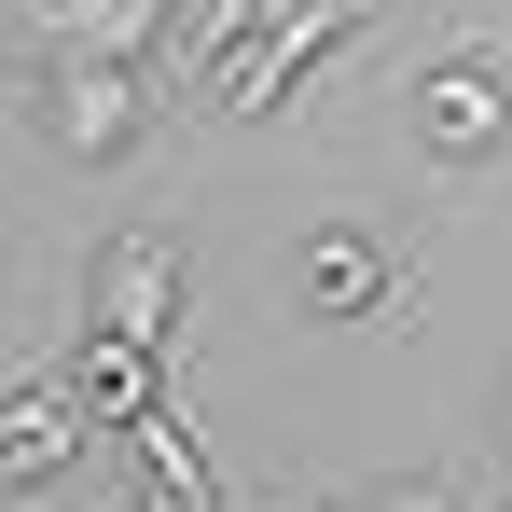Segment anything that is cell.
<instances>
[{"instance_id":"cell-1","label":"cell","mask_w":512,"mask_h":512,"mask_svg":"<svg viewBox=\"0 0 512 512\" xmlns=\"http://www.w3.org/2000/svg\"><path fill=\"white\" fill-rule=\"evenodd\" d=\"M42 139L70 153V167H125L139 139H153V84H139V56H111V42H42Z\"/></svg>"},{"instance_id":"cell-2","label":"cell","mask_w":512,"mask_h":512,"mask_svg":"<svg viewBox=\"0 0 512 512\" xmlns=\"http://www.w3.org/2000/svg\"><path fill=\"white\" fill-rule=\"evenodd\" d=\"M402 111H416V153H429V167H485V153L512 139V42H499V28L443 42L416 84H402Z\"/></svg>"},{"instance_id":"cell-3","label":"cell","mask_w":512,"mask_h":512,"mask_svg":"<svg viewBox=\"0 0 512 512\" xmlns=\"http://www.w3.org/2000/svg\"><path fill=\"white\" fill-rule=\"evenodd\" d=\"M346 42H360V0H263V14H250V42H236V56L208 70L222 125H263V111L305 84L319 56H346Z\"/></svg>"},{"instance_id":"cell-4","label":"cell","mask_w":512,"mask_h":512,"mask_svg":"<svg viewBox=\"0 0 512 512\" xmlns=\"http://www.w3.org/2000/svg\"><path fill=\"white\" fill-rule=\"evenodd\" d=\"M84 457H97V416L70 402V374H56V360L0 388V512H14V499H42V485H70Z\"/></svg>"},{"instance_id":"cell-5","label":"cell","mask_w":512,"mask_h":512,"mask_svg":"<svg viewBox=\"0 0 512 512\" xmlns=\"http://www.w3.org/2000/svg\"><path fill=\"white\" fill-rule=\"evenodd\" d=\"M180 291H194V250L153 222V236H125V250L97 263V291H84V305L111 319V333H139L153 360H167V346H180Z\"/></svg>"},{"instance_id":"cell-6","label":"cell","mask_w":512,"mask_h":512,"mask_svg":"<svg viewBox=\"0 0 512 512\" xmlns=\"http://www.w3.org/2000/svg\"><path fill=\"white\" fill-rule=\"evenodd\" d=\"M97 457L125 471V512H208V499H222V485H208V443L180 429V402H139Z\"/></svg>"},{"instance_id":"cell-7","label":"cell","mask_w":512,"mask_h":512,"mask_svg":"<svg viewBox=\"0 0 512 512\" xmlns=\"http://www.w3.org/2000/svg\"><path fill=\"white\" fill-rule=\"evenodd\" d=\"M291 305H305V319H374V305H402V263H388V236H360V222L305 236V250H291Z\"/></svg>"},{"instance_id":"cell-8","label":"cell","mask_w":512,"mask_h":512,"mask_svg":"<svg viewBox=\"0 0 512 512\" xmlns=\"http://www.w3.org/2000/svg\"><path fill=\"white\" fill-rule=\"evenodd\" d=\"M56 374H70V402H84V416H97V443H111V429L139 416V402H167V360H153V346H139V333H111L97 305H84V333L56 346Z\"/></svg>"},{"instance_id":"cell-9","label":"cell","mask_w":512,"mask_h":512,"mask_svg":"<svg viewBox=\"0 0 512 512\" xmlns=\"http://www.w3.org/2000/svg\"><path fill=\"white\" fill-rule=\"evenodd\" d=\"M250 14H263V0H167V42H153V56H180V70L208 84V70L250 42Z\"/></svg>"},{"instance_id":"cell-10","label":"cell","mask_w":512,"mask_h":512,"mask_svg":"<svg viewBox=\"0 0 512 512\" xmlns=\"http://www.w3.org/2000/svg\"><path fill=\"white\" fill-rule=\"evenodd\" d=\"M374 512H471V499H457L443 471H402V485H374Z\"/></svg>"},{"instance_id":"cell-11","label":"cell","mask_w":512,"mask_h":512,"mask_svg":"<svg viewBox=\"0 0 512 512\" xmlns=\"http://www.w3.org/2000/svg\"><path fill=\"white\" fill-rule=\"evenodd\" d=\"M499 457H512V388H499Z\"/></svg>"},{"instance_id":"cell-12","label":"cell","mask_w":512,"mask_h":512,"mask_svg":"<svg viewBox=\"0 0 512 512\" xmlns=\"http://www.w3.org/2000/svg\"><path fill=\"white\" fill-rule=\"evenodd\" d=\"M319 512H374V499H319Z\"/></svg>"},{"instance_id":"cell-13","label":"cell","mask_w":512,"mask_h":512,"mask_svg":"<svg viewBox=\"0 0 512 512\" xmlns=\"http://www.w3.org/2000/svg\"><path fill=\"white\" fill-rule=\"evenodd\" d=\"M499 512H512V499H499Z\"/></svg>"}]
</instances>
